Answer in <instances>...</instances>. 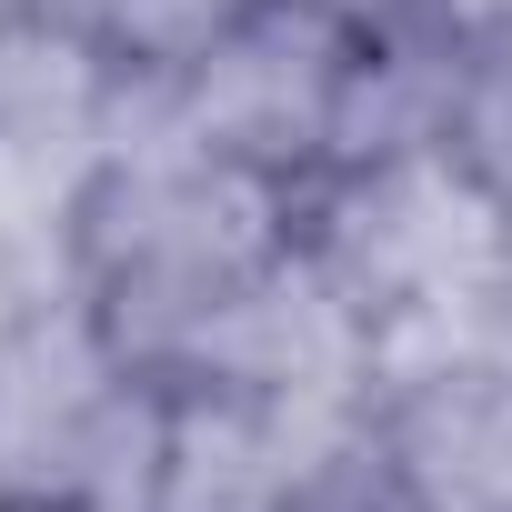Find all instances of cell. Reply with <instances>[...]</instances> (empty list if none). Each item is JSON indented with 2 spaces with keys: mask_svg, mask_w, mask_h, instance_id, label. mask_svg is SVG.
<instances>
[{
  "mask_svg": "<svg viewBox=\"0 0 512 512\" xmlns=\"http://www.w3.org/2000/svg\"><path fill=\"white\" fill-rule=\"evenodd\" d=\"M492 312L512 322V201L492 211Z\"/></svg>",
  "mask_w": 512,
  "mask_h": 512,
  "instance_id": "cell-12",
  "label": "cell"
},
{
  "mask_svg": "<svg viewBox=\"0 0 512 512\" xmlns=\"http://www.w3.org/2000/svg\"><path fill=\"white\" fill-rule=\"evenodd\" d=\"M452 171L502 211L512 201V21L462 41V81H452Z\"/></svg>",
  "mask_w": 512,
  "mask_h": 512,
  "instance_id": "cell-8",
  "label": "cell"
},
{
  "mask_svg": "<svg viewBox=\"0 0 512 512\" xmlns=\"http://www.w3.org/2000/svg\"><path fill=\"white\" fill-rule=\"evenodd\" d=\"M181 382L131 362L71 292L0 302V512H171Z\"/></svg>",
  "mask_w": 512,
  "mask_h": 512,
  "instance_id": "cell-2",
  "label": "cell"
},
{
  "mask_svg": "<svg viewBox=\"0 0 512 512\" xmlns=\"http://www.w3.org/2000/svg\"><path fill=\"white\" fill-rule=\"evenodd\" d=\"M262 512H412V502L392 492V472L372 462V442H362V432H342V442L302 452V462L272 482V502H262Z\"/></svg>",
  "mask_w": 512,
  "mask_h": 512,
  "instance_id": "cell-9",
  "label": "cell"
},
{
  "mask_svg": "<svg viewBox=\"0 0 512 512\" xmlns=\"http://www.w3.org/2000/svg\"><path fill=\"white\" fill-rule=\"evenodd\" d=\"M282 251V201L191 151L151 101L121 91L111 141L91 151L61 211V292L161 382L221 322V302Z\"/></svg>",
  "mask_w": 512,
  "mask_h": 512,
  "instance_id": "cell-1",
  "label": "cell"
},
{
  "mask_svg": "<svg viewBox=\"0 0 512 512\" xmlns=\"http://www.w3.org/2000/svg\"><path fill=\"white\" fill-rule=\"evenodd\" d=\"M452 81H462V41L452 31H392L352 51L342 81V121H332V161H422L452 151Z\"/></svg>",
  "mask_w": 512,
  "mask_h": 512,
  "instance_id": "cell-6",
  "label": "cell"
},
{
  "mask_svg": "<svg viewBox=\"0 0 512 512\" xmlns=\"http://www.w3.org/2000/svg\"><path fill=\"white\" fill-rule=\"evenodd\" d=\"M352 51L362 41H342L332 21L292 11V0H251V11L201 51V71L181 91H131V101H151L191 151H211L251 191L292 201L302 181L332 171V121H342Z\"/></svg>",
  "mask_w": 512,
  "mask_h": 512,
  "instance_id": "cell-5",
  "label": "cell"
},
{
  "mask_svg": "<svg viewBox=\"0 0 512 512\" xmlns=\"http://www.w3.org/2000/svg\"><path fill=\"white\" fill-rule=\"evenodd\" d=\"M282 241L372 342L492 302V201L452 171V151L332 161L282 201Z\"/></svg>",
  "mask_w": 512,
  "mask_h": 512,
  "instance_id": "cell-3",
  "label": "cell"
},
{
  "mask_svg": "<svg viewBox=\"0 0 512 512\" xmlns=\"http://www.w3.org/2000/svg\"><path fill=\"white\" fill-rule=\"evenodd\" d=\"M31 21H51V31H91L101 21V0H21Z\"/></svg>",
  "mask_w": 512,
  "mask_h": 512,
  "instance_id": "cell-13",
  "label": "cell"
},
{
  "mask_svg": "<svg viewBox=\"0 0 512 512\" xmlns=\"http://www.w3.org/2000/svg\"><path fill=\"white\" fill-rule=\"evenodd\" d=\"M362 442L412 512H512V322L482 302L382 342Z\"/></svg>",
  "mask_w": 512,
  "mask_h": 512,
  "instance_id": "cell-4",
  "label": "cell"
},
{
  "mask_svg": "<svg viewBox=\"0 0 512 512\" xmlns=\"http://www.w3.org/2000/svg\"><path fill=\"white\" fill-rule=\"evenodd\" d=\"M292 11L332 21L342 41H392V31H422V21H432L422 0H292ZM432 31H442V21H432Z\"/></svg>",
  "mask_w": 512,
  "mask_h": 512,
  "instance_id": "cell-10",
  "label": "cell"
},
{
  "mask_svg": "<svg viewBox=\"0 0 512 512\" xmlns=\"http://www.w3.org/2000/svg\"><path fill=\"white\" fill-rule=\"evenodd\" d=\"M422 11H432L452 41H472V31H502V21H512V0H422Z\"/></svg>",
  "mask_w": 512,
  "mask_h": 512,
  "instance_id": "cell-11",
  "label": "cell"
},
{
  "mask_svg": "<svg viewBox=\"0 0 512 512\" xmlns=\"http://www.w3.org/2000/svg\"><path fill=\"white\" fill-rule=\"evenodd\" d=\"M21 21H31V11H21V0H0V41H11V31H21Z\"/></svg>",
  "mask_w": 512,
  "mask_h": 512,
  "instance_id": "cell-14",
  "label": "cell"
},
{
  "mask_svg": "<svg viewBox=\"0 0 512 512\" xmlns=\"http://www.w3.org/2000/svg\"><path fill=\"white\" fill-rule=\"evenodd\" d=\"M251 11V0H101L91 51L111 61L121 91H181L201 71V51Z\"/></svg>",
  "mask_w": 512,
  "mask_h": 512,
  "instance_id": "cell-7",
  "label": "cell"
}]
</instances>
